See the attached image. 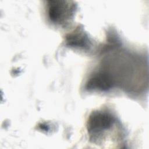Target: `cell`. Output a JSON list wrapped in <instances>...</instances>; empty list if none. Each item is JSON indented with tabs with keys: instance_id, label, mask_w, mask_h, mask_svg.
I'll use <instances>...</instances> for the list:
<instances>
[{
	"instance_id": "6da1fadb",
	"label": "cell",
	"mask_w": 149,
	"mask_h": 149,
	"mask_svg": "<svg viewBox=\"0 0 149 149\" xmlns=\"http://www.w3.org/2000/svg\"><path fill=\"white\" fill-rule=\"evenodd\" d=\"M112 122V118L108 114L97 113L90 119L89 123V131L95 133L109 127Z\"/></svg>"
},
{
	"instance_id": "7a4b0ae2",
	"label": "cell",
	"mask_w": 149,
	"mask_h": 149,
	"mask_svg": "<svg viewBox=\"0 0 149 149\" xmlns=\"http://www.w3.org/2000/svg\"><path fill=\"white\" fill-rule=\"evenodd\" d=\"M69 6L65 5H52L49 7V15L50 19L55 22H61L69 16L70 13Z\"/></svg>"
}]
</instances>
